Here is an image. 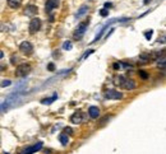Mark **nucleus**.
<instances>
[{
    "instance_id": "obj_1",
    "label": "nucleus",
    "mask_w": 166,
    "mask_h": 154,
    "mask_svg": "<svg viewBox=\"0 0 166 154\" xmlns=\"http://www.w3.org/2000/svg\"><path fill=\"white\" fill-rule=\"evenodd\" d=\"M119 82H116L118 86H120L123 89H125V90H133L135 88V82L132 80V79H128L125 78V76H119L118 78Z\"/></svg>"
},
{
    "instance_id": "obj_2",
    "label": "nucleus",
    "mask_w": 166,
    "mask_h": 154,
    "mask_svg": "<svg viewBox=\"0 0 166 154\" xmlns=\"http://www.w3.org/2000/svg\"><path fill=\"white\" fill-rule=\"evenodd\" d=\"M31 70H32V68L30 64H20L17 66L14 74H16V76H18V78H23V76H26L31 73Z\"/></svg>"
},
{
    "instance_id": "obj_3",
    "label": "nucleus",
    "mask_w": 166,
    "mask_h": 154,
    "mask_svg": "<svg viewBox=\"0 0 166 154\" xmlns=\"http://www.w3.org/2000/svg\"><path fill=\"white\" fill-rule=\"evenodd\" d=\"M88 24H90V20H84V22L79 23V26L77 27V30H76V32H74V38H76V40H81V38L84 36L86 31H87Z\"/></svg>"
},
{
    "instance_id": "obj_4",
    "label": "nucleus",
    "mask_w": 166,
    "mask_h": 154,
    "mask_svg": "<svg viewBox=\"0 0 166 154\" xmlns=\"http://www.w3.org/2000/svg\"><path fill=\"white\" fill-rule=\"evenodd\" d=\"M19 51L22 52L23 55H27V56H31L33 54V46L30 41H23L22 44L19 45Z\"/></svg>"
},
{
    "instance_id": "obj_5",
    "label": "nucleus",
    "mask_w": 166,
    "mask_h": 154,
    "mask_svg": "<svg viewBox=\"0 0 166 154\" xmlns=\"http://www.w3.org/2000/svg\"><path fill=\"white\" fill-rule=\"evenodd\" d=\"M42 146H44V144H42L41 142H39V143H36V144H33L31 146H27L26 149H23L22 152H20V154H33V153H37L39 150L42 149Z\"/></svg>"
},
{
    "instance_id": "obj_6",
    "label": "nucleus",
    "mask_w": 166,
    "mask_h": 154,
    "mask_svg": "<svg viewBox=\"0 0 166 154\" xmlns=\"http://www.w3.org/2000/svg\"><path fill=\"white\" fill-rule=\"evenodd\" d=\"M105 98H107V100H120V98H123V93L115 89H109L105 92Z\"/></svg>"
},
{
    "instance_id": "obj_7",
    "label": "nucleus",
    "mask_w": 166,
    "mask_h": 154,
    "mask_svg": "<svg viewBox=\"0 0 166 154\" xmlns=\"http://www.w3.org/2000/svg\"><path fill=\"white\" fill-rule=\"evenodd\" d=\"M41 28V19L40 18H32L30 22V32L31 33H36L37 31H40Z\"/></svg>"
},
{
    "instance_id": "obj_8",
    "label": "nucleus",
    "mask_w": 166,
    "mask_h": 154,
    "mask_svg": "<svg viewBox=\"0 0 166 154\" xmlns=\"http://www.w3.org/2000/svg\"><path fill=\"white\" fill-rule=\"evenodd\" d=\"M37 12H39V9H37V6L36 5H27L26 8H24V14L26 16H28V17H35L36 14H37Z\"/></svg>"
},
{
    "instance_id": "obj_9",
    "label": "nucleus",
    "mask_w": 166,
    "mask_h": 154,
    "mask_svg": "<svg viewBox=\"0 0 166 154\" xmlns=\"http://www.w3.org/2000/svg\"><path fill=\"white\" fill-rule=\"evenodd\" d=\"M57 5H59V0H47V3L45 5L46 13H51Z\"/></svg>"
},
{
    "instance_id": "obj_10",
    "label": "nucleus",
    "mask_w": 166,
    "mask_h": 154,
    "mask_svg": "<svg viewBox=\"0 0 166 154\" xmlns=\"http://www.w3.org/2000/svg\"><path fill=\"white\" fill-rule=\"evenodd\" d=\"M82 121H83V114L82 112H74V114L70 116V122H73L76 125L81 124Z\"/></svg>"
},
{
    "instance_id": "obj_11",
    "label": "nucleus",
    "mask_w": 166,
    "mask_h": 154,
    "mask_svg": "<svg viewBox=\"0 0 166 154\" xmlns=\"http://www.w3.org/2000/svg\"><path fill=\"white\" fill-rule=\"evenodd\" d=\"M88 115L91 116V118H97L100 116V108L96 106H91L88 108Z\"/></svg>"
},
{
    "instance_id": "obj_12",
    "label": "nucleus",
    "mask_w": 166,
    "mask_h": 154,
    "mask_svg": "<svg viewBox=\"0 0 166 154\" xmlns=\"http://www.w3.org/2000/svg\"><path fill=\"white\" fill-rule=\"evenodd\" d=\"M87 12H88V5L83 4V5L81 6V8L78 9V12H77V14H76V18H81V17H83Z\"/></svg>"
},
{
    "instance_id": "obj_13",
    "label": "nucleus",
    "mask_w": 166,
    "mask_h": 154,
    "mask_svg": "<svg viewBox=\"0 0 166 154\" xmlns=\"http://www.w3.org/2000/svg\"><path fill=\"white\" fill-rule=\"evenodd\" d=\"M20 4H22V0H8V5L12 9H18Z\"/></svg>"
},
{
    "instance_id": "obj_14",
    "label": "nucleus",
    "mask_w": 166,
    "mask_h": 154,
    "mask_svg": "<svg viewBox=\"0 0 166 154\" xmlns=\"http://www.w3.org/2000/svg\"><path fill=\"white\" fill-rule=\"evenodd\" d=\"M56 98H57V96L54 94L53 97H50V98H44V100L41 101V103H42V104H50V103H53V102L56 100Z\"/></svg>"
},
{
    "instance_id": "obj_15",
    "label": "nucleus",
    "mask_w": 166,
    "mask_h": 154,
    "mask_svg": "<svg viewBox=\"0 0 166 154\" xmlns=\"http://www.w3.org/2000/svg\"><path fill=\"white\" fill-rule=\"evenodd\" d=\"M59 140H60V143H61L63 145H67L68 142H69V139H68V135H67V134H60V135H59Z\"/></svg>"
},
{
    "instance_id": "obj_16",
    "label": "nucleus",
    "mask_w": 166,
    "mask_h": 154,
    "mask_svg": "<svg viewBox=\"0 0 166 154\" xmlns=\"http://www.w3.org/2000/svg\"><path fill=\"white\" fill-rule=\"evenodd\" d=\"M156 61H157V66L161 68L162 70H165V55L161 56V59H157Z\"/></svg>"
},
{
    "instance_id": "obj_17",
    "label": "nucleus",
    "mask_w": 166,
    "mask_h": 154,
    "mask_svg": "<svg viewBox=\"0 0 166 154\" xmlns=\"http://www.w3.org/2000/svg\"><path fill=\"white\" fill-rule=\"evenodd\" d=\"M139 60H141L142 62H148L151 59H149V55H147V54H142V55L139 56Z\"/></svg>"
},
{
    "instance_id": "obj_18",
    "label": "nucleus",
    "mask_w": 166,
    "mask_h": 154,
    "mask_svg": "<svg viewBox=\"0 0 166 154\" xmlns=\"http://www.w3.org/2000/svg\"><path fill=\"white\" fill-rule=\"evenodd\" d=\"M72 47H73V45H72L70 41H67V42H64V44H63V48H64V50H70Z\"/></svg>"
},
{
    "instance_id": "obj_19",
    "label": "nucleus",
    "mask_w": 166,
    "mask_h": 154,
    "mask_svg": "<svg viewBox=\"0 0 166 154\" xmlns=\"http://www.w3.org/2000/svg\"><path fill=\"white\" fill-rule=\"evenodd\" d=\"M152 34H153V31H147V32H144V37H146V40H151V38H152Z\"/></svg>"
},
{
    "instance_id": "obj_20",
    "label": "nucleus",
    "mask_w": 166,
    "mask_h": 154,
    "mask_svg": "<svg viewBox=\"0 0 166 154\" xmlns=\"http://www.w3.org/2000/svg\"><path fill=\"white\" fill-rule=\"evenodd\" d=\"M138 74H139V76H141L142 79H147V78H148V74H147L146 72H144V70H139V73H138Z\"/></svg>"
},
{
    "instance_id": "obj_21",
    "label": "nucleus",
    "mask_w": 166,
    "mask_h": 154,
    "mask_svg": "<svg viewBox=\"0 0 166 154\" xmlns=\"http://www.w3.org/2000/svg\"><path fill=\"white\" fill-rule=\"evenodd\" d=\"M100 14H101V17H107V16H109V10L101 9V10H100Z\"/></svg>"
},
{
    "instance_id": "obj_22",
    "label": "nucleus",
    "mask_w": 166,
    "mask_h": 154,
    "mask_svg": "<svg viewBox=\"0 0 166 154\" xmlns=\"http://www.w3.org/2000/svg\"><path fill=\"white\" fill-rule=\"evenodd\" d=\"M12 84V82L9 80V79H6V80H3V83H2V87H9Z\"/></svg>"
},
{
    "instance_id": "obj_23",
    "label": "nucleus",
    "mask_w": 166,
    "mask_h": 154,
    "mask_svg": "<svg viewBox=\"0 0 166 154\" xmlns=\"http://www.w3.org/2000/svg\"><path fill=\"white\" fill-rule=\"evenodd\" d=\"M110 117H111V116H109V115H107V116H105V117L102 118V120H101V125H105L107 121L110 120Z\"/></svg>"
},
{
    "instance_id": "obj_24",
    "label": "nucleus",
    "mask_w": 166,
    "mask_h": 154,
    "mask_svg": "<svg viewBox=\"0 0 166 154\" xmlns=\"http://www.w3.org/2000/svg\"><path fill=\"white\" fill-rule=\"evenodd\" d=\"M64 132H65L67 135H73V130H72L70 128H65L64 129Z\"/></svg>"
},
{
    "instance_id": "obj_25",
    "label": "nucleus",
    "mask_w": 166,
    "mask_h": 154,
    "mask_svg": "<svg viewBox=\"0 0 166 154\" xmlns=\"http://www.w3.org/2000/svg\"><path fill=\"white\" fill-rule=\"evenodd\" d=\"M47 70H50V72H54V70H55V65L53 64V62H51V64H49V65H47Z\"/></svg>"
},
{
    "instance_id": "obj_26",
    "label": "nucleus",
    "mask_w": 166,
    "mask_h": 154,
    "mask_svg": "<svg viewBox=\"0 0 166 154\" xmlns=\"http://www.w3.org/2000/svg\"><path fill=\"white\" fill-rule=\"evenodd\" d=\"M91 54H93V50H88L87 52H86V54L83 55V59H87V58H88V56H90Z\"/></svg>"
},
{
    "instance_id": "obj_27",
    "label": "nucleus",
    "mask_w": 166,
    "mask_h": 154,
    "mask_svg": "<svg viewBox=\"0 0 166 154\" xmlns=\"http://www.w3.org/2000/svg\"><path fill=\"white\" fill-rule=\"evenodd\" d=\"M6 70V65L5 64H0V72H5Z\"/></svg>"
},
{
    "instance_id": "obj_28",
    "label": "nucleus",
    "mask_w": 166,
    "mask_h": 154,
    "mask_svg": "<svg viewBox=\"0 0 166 154\" xmlns=\"http://www.w3.org/2000/svg\"><path fill=\"white\" fill-rule=\"evenodd\" d=\"M120 68V64H119V62H115V64H114V69H119Z\"/></svg>"
},
{
    "instance_id": "obj_29",
    "label": "nucleus",
    "mask_w": 166,
    "mask_h": 154,
    "mask_svg": "<svg viewBox=\"0 0 166 154\" xmlns=\"http://www.w3.org/2000/svg\"><path fill=\"white\" fill-rule=\"evenodd\" d=\"M4 58V54H3V51H0V60H2Z\"/></svg>"
},
{
    "instance_id": "obj_30",
    "label": "nucleus",
    "mask_w": 166,
    "mask_h": 154,
    "mask_svg": "<svg viewBox=\"0 0 166 154\" xmlns=\"http://www.w3.org/2000/svg\"><path fill=\"white\" fill-rule=\"evenodd\" d=\"M105 6H106V8H110L111 4H110V3H106V4H105Z\"/></svg>"
},
{
    "instance_id": "obj_31",
    "label": "nucleus",
    "mask_w": 166,
    "mask_h": 154,
    "mask_svg": "<svg viewBox=\"0 0 166 154\" xmlns=\"http://www.w3.org/2000/svg\"><path fill=\"white\" fill-rule=\"evenodd\" d=\"M149 2H151V0H144V4H148Z\"/></svg>"
},
{
    "instance_id": "obj_32",
    "label": "nucleus",
    "mask_w": 166,
    "mask_h": 154,
    "mask_svg": "<svg viewBox=\"0 0 166 154\" xmlns=\"http://www.w3.org/2000/svg\"><path fill=\"white\" fill-rule=\"evenodd\" d=\"M5 154H8V153H6V152H5Z\"/></svg>"
}]
</instances>
